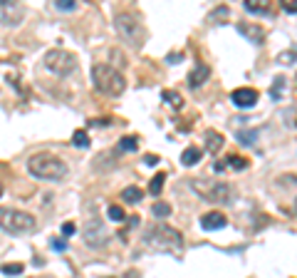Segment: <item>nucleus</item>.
Wrapping results in <instances>:
<instances>
[{"label": "nucleus", "instance_id": "obj_1", "mask_svg": "<svg viewBox=\"0 0 297 278\" xmlns=\"http://www.w3.org/2000/svg\"><path fill=\"white\" fill-rule=\"evenodd\" d=\"M92 82H94L97 92L107 94V97H119L126 90L124 75L119 72L114 65H107V62H97L92 67Z\"/></svg>", "mask_w": 297, "mask_h": 278}, {"label": "nucleus", "instance_id": "obj_2", "mask_svg": "<svg viewBox=\"0 0 297 278\" xmlns=\"http://www.w3.org/2000/svg\"><path fill=\"white\" fill-rule=\"evenodd\" d=\"M28 172L32 177H37V179L59 182V179L67 177V164H64L59 156L42 152V154H35L28 159Z\"/></svg>", "mask_w": 297, "mask_h": 278}, {"label": "nucleus", "instance_id": "obj_3", "mask_svg": "<svg viewBox=\"0 0 297 278\" xmlns=\"http://www.w3.org/2000/svg\"><path fill=\"white\" fill-rule=\"evenodd\" d=\"M35 229H37V221L32 214L10 209V206H0V231L20 236V234H32Z\"/></svg>", "mask_w": 297, "mask_h": 278}, {"label": "nucleus", "instance_id": "obj_4", "mask_svg": "<svg viewBox=\"0 0 297 278\" xmlns=\"http://www.w3.org/2000/svg\"><path fill=\"white\" fill-rule=\"evenodd\" d=\"M144 244L151 248H159V251H169V248H181L183 236H181V231L166 226V224H154L148 231H144Z\"/></svg>", "mask_w": 297, "mask_h": 278}, {"label": "nucleus", "instance_id": "obj_5", "mask_svg": "<svg viewBox=\"0 0 297 278\" xmlns=\"http://www.w3.org/2000/svg\"><path fill=\"white\" fill-rule=\"evenodd\" d=\"M188 182H191V189L206 201L231 204V199H233V189L228 184H223V182H210V179H198V177H193Z\"/></svg>", "mask_w": 297, "mask_h": 278}, {"label": "nucleus", "instance_id": "obj_6", "mask_svg": "<svg viewBox=\"0 0 297 278\" xmlns=\"http://www.w3.org/2000/svg\"><path fill=\"white\" fill-rule=\"evenodd\" d=\"M114 28H117L119 37H121L126 45H131L134 50H141V45H144V25H141L134 15L119 13L117 18H114Z\"/></svg>", "mask_w": 297, "mask_h": 278}, {"label": "nucleus", "instance_id": "obj_7", "mask_svg": "<svg viewBox=\"0 0 297 278\" xmlns=\"http://www.w3.org/2000/svg\"><path fill=\"white\" fill-rule=\"evenodd\" d=\"M45 67L52 75H57V77H67V75H72L77 70V58L72 52H67V50H50L45 55Z\"/></svg>", "mask_w": 297, "mask_h": 278}, {"label": "nucleus", "instance_id": "obj_8", "mask_svg": "<svg viewBox=\"0 0 297 278\" xmlns=\"http://www.w3.org/2000/svg\"><path fill=\"white\" fill-rule=\"evenodd\" d=\"M25 18V5L15 0H0V25L18 28Z\"/></svg>", "mask_w": 297, "mask_h": 278}, {"label": "nucleus", "instance_id": "obj_9", "mask_svg": "<svg viewBox=\"0 0 297 278\" xmlns=\"http://www.w3.org/2000/svg\"><path fill=\"white\" fill-rule=\"evenodd\" d=\"M109 241V234H107V226L104 221L99 218H89L87 226H85V244L89 248H104Z\"/></svg>", "mask_w": 297, "mask_h": 278}, {"label": "nucleus", "instance_id": "obj_10", "mask_svg": "<svg viewBox=\"0 0 297 278\" xmlns=\"http://www.w3.org/2000/svg\"><path fill=\"white\" fill-rule=\"evenodd\" d=\"M231 102L236 104L238 109H250V107L258 104V92L253 87H238L231 94Z\"/></svg>", "mask_w": 297, "mask_h": 278}, {"label": "nucleus", "instance_id": "obj_11", "mask_svg": "<svg viewBox=\"0 0 297 278\" xmlns=\"http://www.w3.org/2000/svg\"><path fill=\"white\" fill-rule=\"evenodd\" d=\"M238 32L245 35V37H248L250 42H255V45H263V42H265V30L258 28V25H245V23H240V25H238Z\"/></svg>", "mask_w": 297, "mask_h": 278}, {"label": "nucleus", "instance_id": "obj_12", "mask_svg": "<svg viewBox=\"0 0 297 278\" xmlns=\"http://www.w3.org/2000/svg\"><path fill=\"white\" fill-rule=\"evenodd\" d=\"M226 221H228V218L223 216L220 211H210V214H206V216L201 218V226H203L206 231H218V229L226 226Z\"/></svg>", "mask_w": 297, "mask_h": 278}, {"label": "nucleus", "instance_id": "obj_13", "mask_svg": "<svg viewBox=\"0 0 297 278\" xmlns=\"http://www.w3.org/2000/svg\"><path fill=\"white\" fill-rule=\"evenodd\" d=\"M223 134L220 132H215V129H208L206 132V147H208V152L210 154H215V152H220L223 149Z\"/></svg>", "mask_w": 297, "mask_h": 278}, {"label": "nucleus", "instance_id": "obj_14", "mask_svg": "<svg viewBox=\"0 0 297 278\" xmlns=\"http://www.w3.org/2000/svg\"><path fill=\"white\" fill-rule=\"evenodd\" d=\"M208 77H210V70H208V65H198L191 75H188V82H191V87H201L203 82H208Z\"/></svg>", "mask_w": 297, "mask_h": 278}, {"label": "nucleus", "instance_id": "obj_15", "mask_svg": "<svg viewBox=\"0 0 297 278\" xmlns=\"http://www.w3.org/2000/svg\"><path fill=\"white\" fill-rule=\"evenodd\" d=\"M243 8L253 15H270V3H265V0H245Z\"/></svg>", "mask_w": 297, "mask_h": 278}, {"label": "nucleus", "instance_id": "obj_16", "mask_svg": "<svg viewBox=\"0 0 297 278\" xmlns=\"http://www.w3.org/2000/svg\"><path fill=\"white\" fill-rule=\"evenodd\" d=\"M141 196H144V194H141V189H139V186H126V189L121 191V199H124V201H129V204H139V201H141Z\"/></svg>", "mask_w": 297, "mask_h": 278}, {"label": "nucleus", "instance_id": "obj_17", "mask_svg": "<svg viewBox=\"0 0 297 278\" xmlns=\"http://www.w3.org/2000/svg\"><path fill=\"white\" fill-rule=\"evenodd\" d=\"M198 159H201V149H196V147H188V149L181 154V164H183V166H193Z\"/></svg>", "mask_w": 297, "mask_h": 278}, {"label": "nucleus", "instance_id": "obj_18", "mask_svg": "<svg viewBox=\"0 0 297 278\" xmlns=\"http://www.w3.org/2000/svg\"><path fill=\"white\" fill-rule=\"evenodd\" d=\"M164 102L171 104L174 109H181V107H183V97L178 92H174V90H166V92H164Z\"/></svg>", "mask_w": 297, "mask_h": 278}, {"label": "nucleus", "instance_id": "obj_19", "mask_svg": "<svg viewBox=\"0 0 297 278\" xmlns=\"http://www.w3.org/2000/svg\"><path fill=\"white\" fill-rule=\"evenodd\" d=\"M164 182H166V174H156V177L151 179V184H148V194L159 196V194H161V189H164Z\"/></svg>", "mask_w": 297, "mask_h": 278}, {"label": "nucleus", "instance_id": "obj_20", "mask_svg": "<svg viewBox=\"0 0 297 278\" xmlns=\"http://www.w3.org/2000/svg\"><path fill=\"white\" fill-rule=\"evenodd\" d=\"M119 149H121V152H136V149H139L136 137H124V139H119Z\"/></svg>", "mask_w": 297, "mask_h": 278}, {"label": "nucleus", "instance_id": "obj_21", "mask_svg": "<svg viewBox=\"0 0 297 278\" xmlns=\"http://www.w3.org/2000/svg\"><path fill=\"white\" fill-rule=\"evenodd\" d=\"M72 142H75V147H80V149H85L89 144V137H87V132L85 129H77L75 134H72Z\"/></svg>", "mask_w": 297, "mask_h": 278}, {"label": "nucleus", "instance_id": "obj_22", "mask_svg": "<svg viewBox=\"0 0 297 278\" xmlns=\"http://www.w3.org/2000/svg\"><path fill=\"white\" fill-rule=\"evenodd\" d=\"M0 271H3L5 276H20V273L25 271V266H23V263H5Z\"/></svg>", "mask_w": 297, "mask_h": 278}, {"label": "nucleus", "instance_id": "obj_23", "mask_svg": "<svg viewBox=\"0 0 297 278\" xmlns=\"http://www.w3.org/2000/svg\"><path fill=\"white\" fill-rule=\"evenodd\" d=\"M238 139H240V144H255V139H258V129H250V132H238Z\"/></svg>", "mask_w": 297, "mask_h": 278}, {"label": "nucleus", "instance_id": "obj_24", "mask_svg": "<svg viewBox=\"0 0 297 278\" xmlns=\"http://www.w3.org/2000/svg\"><path fill=\"white\" fill-rule=\"evenodd\" d=\"M151 211H154V216L164 218V216H169V214H171V206H169V204H164V201H156Z\"/></svg>", "mask_w": 297, "mask_h": 278}, {"label": "nucleus", "instance_id": "obj_25", "mask_svg": "<svg viewBox=\"0 0 297 278\" xmlns=\"http://www.w3.org/2000/svg\"><path fill=\"white\" fill-rule=\"evenodd\" d=\"M228 164L236 169V172H243V169H248V159L245 156H238V154H233L231 159H228Z\"/></svg>", "mask_w": 297, "mask_h": 278}, {"label": "nucleus", "instance_id": "obj_26", "mask_svg": "<svg viewBox=\"0 0 297 278\" xmlns=\"http://www.w3.org/2000/svg\"><path fill=\"white\" fill-rule=\"evenodd\" d=\"M55 8L62 10V13H67V10L72 13V10L77 8V3H75V0H55Z\"/></svg>", "mask_w": 297, "mask_h": 278}, {"label": "nucleus", "instance_id": "obj_27", "mask_svg": "<svg viewBox=\"0 0 297 278\" xmlns=\"http://www.w3.org/2000/svg\"><path fill=\"white\" fill-rule=\"evenodd\" d=\"M109 218L112 221H124V209L121 206H109Z\"/></svg>", "mask_w": 297, "mask_h": 278}, {"label": "nucleus", "instance_id": "obj_28", "mask_svg": "<svg viewBox=\"0 0 297 278\" xmlns=\"http://www.w3.org/2000/svg\"><path fill=\"white\" fill-rule=\"evenodd\" d=\"M282 85H285V77H275V85H272V97H275V99H280Z\"/></svg>", "mask_w": 297, "mask_h": 278}, {"label": "nucleus", "instance_id": "obj_29", "mask_svg": "<svg viewBox=\"0 0 297 278\" xmlns=\"http://www.w3.org/2000/svg\"><path fill=\"white\" fill-rule=\"evenodd\" d=\"M228 15V8H218V10H213L210 15H208V20L213 23V20H218V18H226Z\"/></svg>", "mask_w": 297, "mask_h": 278}, {"label": "nucleus", "instance_id": "obj_30", "mask_svg": "<svg viewBox=\"0 0 297 278\" xmlns=\"http://www.w3.org/2000/svg\"><path fill=\"white\" fill-rule=\"evenodd\" d=\"M75 231H77V226H75L72 221H67V224H62V234H64V236H72Z\"/></svg>", "mask_w": 297, "mask_h": 278}, {"label": "nucleus", "instance_id": "obj_31", "mask_svg": "<svg viewBox=\"0 0 297 278\" xmlns=\"http://www.w3.org/2000/svg\"><path fill=\"white\" fill-rule=\"evenodd\" d=\"M282 10L285 13H297V0H285L282 3Z\"/></svg>", "mask_w": 297, "mask_h": 278}, {"label": "nucleus", "instance_id": "obj_32", "mask_svg": "<svg viewBox=\"0 0 297 278\" xmlns=\"http://www.w3.org/2000/svg\"><path fill=\"white\" fill-rule=\"evenodd\" d=\"M144 164H146V166H154V164H159V156H156V154H146V156H144Z\"/></svg>", "mask_w": 297, "mask_h": 278}, {"label": "nucleus", "instance_id": "obj_33", "mask_svg": "<svg viewBox=\"0 0 297 278\" xmlns=\"http://www.w3.org/2000/svg\"><path fill=\"white\" fill-rule=\"evenodd\" d=\"M52 246L57 248V251H64V246H67V244H64L62 239H55V241H52Z\"/></svg>", "mask_w": 297, "mask_h": 278}, {"label": "nucleus", "instance_id": "obj_34", "mask_svg": "<svg viewBox=\"0 0 297 278\" xmlns=\"http://www.w3.org/2000/svg\"><path fill=\"white\" fill-rule=\"evenodd\" d=\"M0 196H3V186H0Z\"/></svg>", "mask_w": 297, "mask_h": 278}, {"label": "nucleus", "instance_id": "obj_35", "mask_svg": "<svg viewBox=\"0 0 297 278\" xmlns=\"http://www.w3.org/2000/svg\"><path fill=\"white\" fill-rule=\"evenodd\" d=\"M295 209H297V201H295Z\"/></svg>", "mask_w": 297, "mask_h": 278}]
</instances>
